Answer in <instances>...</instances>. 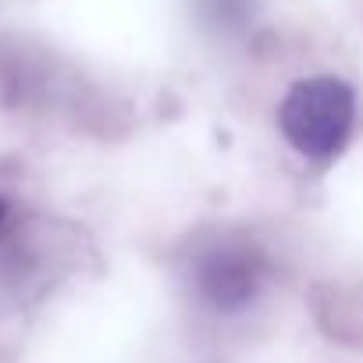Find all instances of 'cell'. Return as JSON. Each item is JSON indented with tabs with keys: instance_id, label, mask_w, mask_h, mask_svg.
<instances>
[{
	"instance_id": "obj_3",
	"label": "cell",
	"mask_w": 363,
	"mask_h": 363,
	"mask_svg": "<svg viewBox=\"0 0 363 363\" xmlns=\"http://www.w3.org/2000/svg\"><path fill=\"white\" fill-rule=\"evenodd\" d=\"M196 11L211 29L239 33L253 18V0H196Z\"/></svg>"
},
{
	"instance_id": "obj_4",
	"label": "cell",
	"mask_w": 363,
	"mask_h": 363,
	"mask_svg": "<svg viewBox=\"0 0 363 363\" xmlns=\"http://www.w3.org/2000/svg\"><path fill=\"white\" fill-rule=\"evenodd\" d=\"M4 218H8V200L0 196V225H4Z\"/></svg>"
},
{
	"instance_id": "obj_2",
	"label": "cell",
	"mask_w": 363,
	"mask_h": 363,
	"mask_svg": "<svg viewBox=\"0 0 363 363\" xmlns=\"http://www.w3.org/2000/svg\"><path fill=\"white\" fill-rule=\"evenodd\" d=\"M267 271L271 264L257 242L246 235H218L196 250L189 281L196 299L214 313H239L260 296Z\"/></svg>"
},
{
	"instance_id": "obj_1",
	"label": "cell",
	"mask_w": 363,
	"mask_h": 363,
	"mask_svg": "<svg viewBox=\"0 0 363 363\" xmlns=\"http://www.w3.org/2000/svg\"><path fill=\"white\" fill-rule=\"evenodd\" d=\"M352 121H356V93L349 82L335 75L296 82L278 107V128L289 139V146L317 164L345 150Z\"/></svg>"
}]
</instances>
